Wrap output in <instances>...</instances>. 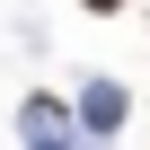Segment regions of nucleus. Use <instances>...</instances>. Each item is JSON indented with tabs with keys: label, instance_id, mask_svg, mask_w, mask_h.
<instances>
[{
	"label": "nucleus",
	"instance_id": "f257e3e1",
	"mask_svg": "<svg viewBox=\"0 0 150 150\" xmlns=\"http://www.w3.org/2000/svg\"><path fill=\"white\" fill-rule=\"evenodd\" d=\"M88 9H115V0H88Z\"/></svg>",
	"mask_w": 150,
	"mask_h": 150
}]
</instances>
